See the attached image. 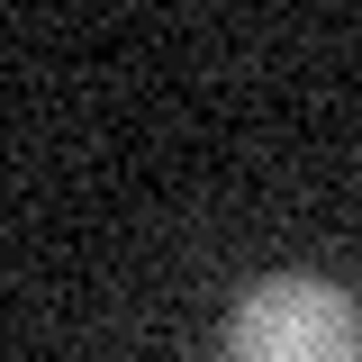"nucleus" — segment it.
Returning a JSON list of instances; mask_svg holds the SVG:
<instances>
[{"label":"nucleus","instance_id":"f257e3e1","mask_svg":"<svg viewBox=\"0 0 362 362\" xmlns=\"http://www.w3.org/2000/svg\"><path fill=\"white\" fill-rule=\"evenodd\" d=\"M226 362H362V308L326 272H263L226 317Z\"/></svg>","mask_w":362,"mask_h":362}]
</instances>
